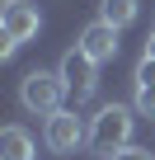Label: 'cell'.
I'll use <instances>...</instances> for the list:
<instances>
[{
	"instance_id": "obj_1",
	"label": "cell",
	"mask_w": 155,
	"mask_h": 160,
	"mask_svg": "<svg viewBox=\"0 0 155 160\" xmlns=\"http://www.w3.org/2000/svg\"><path fill=\"white\" fill-rule=\"evenodd\" d=\"M132 122H136V118H132L127 104H104V108L90 118V141H85V146H90L99 160H113L122 146H132Z\"/></svg>"
},
{
	"instance_id": "obj_2",
	"label": "cell",
	"mask_w": 155,
	"mask_h": 160,
	"mask_svg": "<svg viewBox=\"0 0 155 160\" xmlns=\"http://www.w3.org/2000/svg\"><path fill=\"white\" fill-rule=\"evenodd\" d=\"M66 80H61V71H28L24 80H19V104L28 108V113H38V118H52L61 104H66Z\"/></svg>"
},
{
	"instance_id": "obj_3",
	"label": "cell",
	"mask_w": 155,
	"mask_h": 160,
	"mask_svg": "<svg viewBox=\"0 0 155 160\" xmlns=\"http://www.w3.org/2000/svg\"><path fill=\"white\" fill-rule=\"evenodd\" d=\"M42 141H47V151H56V155H75V151L90 141V127L75 118V108H56V113L47 118V127H42Z\"/></svg>"
},
{
	"instance_id": "obj_4",
	"label": "cell",
	"mask_w": 155,
	"mask_h": 160,
	"mask_svg": "<svg viewBox=\"0 0 155 160\" xmlns=\"http://www.w3.org/2000/svg\"><path fill=\"white\" fill-rule=\"evenodd\" d=\"M56 71H61L66 90H70L75 99H94V90H99V61H94V57H85L80 47H70Z\"/></svg>"
},
{
	"instance_id": "obj_5",
	"label": "cell",
	"mask_w": 155,
	"mask_h": 160,
	"mask_svg": "<svg viewBox=\"0 0 155 160\" xmlns=\"http://www.w3.org/2000/svg\"><path fill=\"white\" fill-rule=\"evenodd\" d=\"M0 28H5V38H14V42L24 47L28 38H38L42 14H38L33 0H5V5H0Z\"/></svg>"
},
{
	"instance_id": "obj_6",
	"label": "cell",
	"mask_w": 155,
	"mask_h": 160,
	"mask_svg": "<svg viewBox=\"0 0 155 160\" xmlns=\"http://www.w3.org/2000/svg\"><path fill=\"white\" fill-rule=\"evenodd\" d=\"M118 33H122V28H113V24L94 19V24H85V33H80V42H75V47L104 66V61H113V57H118Z\"/></svg>"
},
{
	"instance_id": "obj_7",
	"label": "cell",
	"mask_w": 155,
	"mask_h": 160,
	"mask_svg": "<svg viewBox=\"0 0 155 160\" xmlns=\"http://www.w3.org/2000/svg\"><path fill=\"white\" fill-rule=\"evenodd\" d=\"M132 85H136V113H141V118H155V61H150V57L136 61Z\"/></svg>"
},
{
	"instance_id": "obj_8",
	"label": "cell",
	"mask_w": 155,
	"mask_h": 160,
	"mask_svg": "<svg viewBox=\"0 0 155 160\" xmlns=\"http://www.w3.org/2000/svg\"><path fill=\"white\" fill-rule=\"evenodd\" d=\"M0 160H33V137L19 122H10L0 132Z\"/></svg>"
},
{
	"instance_id": "obj_9",
	"label": "cell",
	"mask_w": 155,
	"mask_h": 160,
	"mask_svg": "<svg viewBox=\"0 0 155 160\" xmlns=\"http://www.w3.org/2000/svg\"><path fill=\"white\" fill-rule=\"evenodd\" d=\"M141 10V0H99V19L113 24V28H127Z\"/></svg>"
},
{
	"instance_id": "obj_10",
	"label": "cell",
	"mask_w": 155,
	"mask_h": 160,
	"mask_svg": "<svg viewBox=\"0 0 155 160\" xmlns=\"http://www.w3.org/2000/svg\"><path fill=\"white\" fill-rule=\"evenodd\" d=\"M113 160H155V155H150V151H141V146H122Z\"/></svg>"
},
{
	"instance_id": "obj_11",
	"label": "cell",
	"mask_w": 155,
	"mask_h": 160,
	"mask_svg": "<svg viewBox=\"0 0 155 160\" xmlns=\"http://www.w3.org/2000/svg\"><path fill=\"white\" fill-rule=\"evenodd\" d=\"M146 57L155 61V28H150V38H146Z\"/></svg>"
}]
</instances>
